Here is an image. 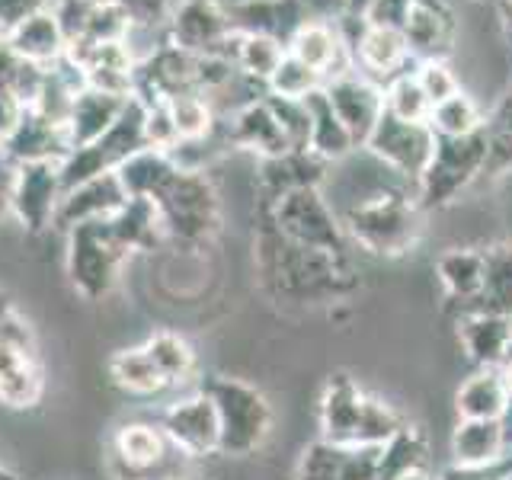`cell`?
I'll use <instances>...</instances> for the list:
<instances>
[{
	"label": "cell",
	"mask_w": 512,
	"mask_h": 480,
	"mask_svg": "<svg viewBox=\"0 0 512 480\" xmlns=\"http://www.w3.org/2000/svg\"><path fill=\"white\" fill-rule=\"evenodd\" d=\"M266 221L292 244L324 250L333 256H349V237L343 221L333 215L320 186L285 192L276 202H266Z\"/></svg>",
	"instance_id": "ba28073f"
},
{
	"label": "cell",
	"mask_w": 512,
	"mask_h": 480,
	"mask_svg": "<svg viewBox=\"0 0 512 480\" xmlns=\"http://www.w3.org/2000/svg\"><path fill=\"white\" fill-rule=\"evenodd\" d=\"M496 372H500V378H503V384H506V391H509V397H512V343L506 346V356H503L500 365H496Z\"/></svg>",
	"instance_id": "6f0895ef"
},
{
	"label": "cell",
	"mask_w": 512,
	"mask_h": 480,
	"mask_svg": "<svg viewBox=\"0 0 512 480\" xmlns=\"http://www.w3.org/2000/svg\"><path fill=\"white\" fill-rule=\"evenodd\" d=\"M0 151H4L16 167L39 164V160H55V164H61V160L71 154L68 128L45 119L42 112H36L32 106H26L16 128L7 135V141L0 144Z\"/></svg>",
	"instance_id": "44dd1931"
},
{
	"label": "cell",
	"mask_w": 512,
	"mask_h": 480,
	"mask_svg": "<svg viewBox=\"0 0 512 480\" xmlns=\"http://www.w3.org/2000/svg\"><path fill=\"white\" fill-rule=\"evenodd\" d=\"M173 458H186L151 423H125L112 436V468L119 480H180Z\"/></svg>",
	"instance_id": "8fae6325"
},
{
	"label": "cell",
	"mask_w": 512,
	"mask_h": 480,
	"mask_svg": "<svg viewBox=\"0 0 512 480\" xmlns=\"http://www.w3.org/2000/svg\"><path fill=\"white\" fill-rule=\"evenodd\" d=\"M484 167H487L484 128L464 138H436L429 164L420 180H416V196H413L416 205H420L423 212L445 208L448 202H455L477 176H484Z\"/></svg>",
	"instance_id": "52a82bcc"
},
{
	"label": "cell",
	"mask_w": 512,
	"mask_h": 480,
	"mask_svg": "<svg viewBox=\"0 0 512 480\" xmlns=\"http://www.w3.org/2000/svg\"><path fill=\"white\" fill-rule=\"evenodd\" d=\"M180 480H199V477H180Z\"/></svg>",
	"instance_id": "94428289"
},
{
	"label": "cell",
	"mask_w": 512,
	"mask_h": 480,
	"mask_svg": "<svg viewBox=\"0 0 512 480\" xmlns=\"http://www.w3.org/2000/svg\"><path fill=\"white\" fill-rule=\"evenodd\" d=\"M237 32L269 36L288 48L295 32L308 23V0H224Z\"/></svg>",
	"instance_id": "ffe728a7"
},
{
	"label": "cell",
	"mask_w": 512,
	"mask_h": 480,
	"mask_svg": "<svg viewBox=\"0 0 512 480\" xmlns=\"http://www.w3.org/2000/svg\"><path fill=\"white\" fill-rule=\"evenodd\" d=\"M381 445L343 448L317 439L301 452L295 480H378Z\"/></svg>",
	"instance_id": "e0dca14e"
},
{
	"label": "cell",
	"mask_w": 512,
	"mask_h": 480,
	"mask_svg": "<svg viewBox=\"0 0 512 480\" xmlns=\"http://www.w3.org/2000/svg\"><path fill=\"white\" fill-rule=\"evenodd\" d=\"M324 93H327L333 112L346 125L349 138L356 141V148H359V144H365L368 135H372L375 122L381 119V112H384V87L375 84V80H368L359 71H349L343 77L327 80Z\"/></svg>",
	"instance_id": "2e32d148"
},
{
	"label": "cell",
	"mask_w": 512,
	"mask_h": 480,
	"mask_svg": "<svg viewBox=\"0 0 512 480\" xmlns=\"http://www.w3.org/2000/svg\"><path fill=\"white\" fill-rule=\"evenodd\" d=\"M176 170L180 167H176V160L167 151L144 148V151L128 157L125 164L116 170V176H119V183H122L128 199H154Z\"/></svg>",
	"instance_id": "836d02e7"
},
{
	"label": "cell",
	"mask_w": 512,
	"mask_h": 480,
	"mask_svg": "<svg viewBox=\"0 0 512 480\" xmlns=\"http://www.w3.org/2000/svg\"><path fill=\"white\" fill-rule=\"evenodd\" d=\"M506 480H512V474H509V477H506Z\"/></svg>",
	"instance_id": "6125c7cd"
},
{
	"label": "cell",
	"mask_w": 512,
	"mask_h": 480,
	"mask_svg": "<svg viewBox=\"0 0 512 480\" xmlns=\"http://www.w3.org/2000/svg\"><path fill=\"white\" fill-rule=\"evenodd\" d=\"M256 272L266 292L288 304H324L356 288L349 256L292 244L269 221L256 234Z\"/></svg>",
	"instance_id": "6da1fadb"
},
{
	"label": "cell",
	"mask_w": 512,
	"mask_h": 480,
	"mask_svg": "<svg viewBox=\"0 0 512 480\" xmlns=\"http://www.w3.org/2000/svg\"><path fill=\"white\" fill-rule=\"evenodd\" d=\"M512 317V247L496 244L484 250V288L471 314Z\"/></svg>",
	"instance_id": "d590c367"
},
{
	"label": "cell",
	"mask_w": 512,
	"mask_h": 480,
	"mask_svg": "<svg viewBox=\"0 0 512 480\" xmlns=\"http://www.w3.org/2000/svg\"><path fill=\"white\" fill-rule=\"evenodd\" d=\"M128 260L125 244L112 231L109 218L84 221L68 231V253H64V269H68L71 288L87 301H103L119 285L122 266Z\"/></svg>",
	"instance_id": "8992f818"
},
{
	"label": "cell",
	"mask_w": 512,
	"mask_h": 480,
	"mask_svg": "<svg viewBox=\"0 0 512 480\" xmlns=\"http://www.w3.org/2000/svg\"><path fill=\"white\" fill-rule=\"evenodd\" d=\"M13 183H16V164L0 151V218L10 215V202H13Z\"/></svg>",
	"instance_id": "9f6ffc18"
},
{
	"label": "cell",
	"mask_w": 512,
	"mask_h": 480,
	"mask_svg": "<svg viewBox=\"0 0 512 480\" xmlns=\"http://www.w3.org/2000/svg\"><path fill=\"white\" fill-rule=\"evenodd\" d=\"M512 397L496 368H477L455 394L458 420H506Z\"/></svg>",
	"instance_id": "f546056e"
},
{
	"label": "cell",
	"mask_w": 512,
	"mask_h": 480,
	"mask_svg": "<svg viewBox=\"0 0 512 480\" xmlns=\"http://www.w3.org/2000/svg\"><path fill=\"white\" fill-rule=\"evenodd\" d=\"M109 224L128 253L154 250L157 244L167 240L164 224H160V215H157V205L151 199H128L119 212L109 218Z\"/></svg>",
	"instance_id": "e575fe53"
},
{
	"label": "cell",
	"mask_w": 512,
	"mask_h": 480,
	"mask_svg": "<svg viewBox=\"0 0 512 480\" xmlns=\"http://www.w3.org/2000/svg\"><path fill=\"white\" fill-rule=\"evenodd\" d=\"M384 109L404 122H429L432 103L426 100L423 87L416 84V74L404 71L384 84Z\"/></svg>",
	"instance_id": "7bdbcfd3"
},
{
	"label": "cell",
	"mask_w": 512,
	"mask_h": 480,
	"mask_svg": "<svg viewBox=\"0 0 512 480\" xmlns=\"http://www.w3.org/2000/svg\"><path fill=\"white\" fill-rule=\"evenodd\" d=\"M96 4H100V0H52V16H55L64 42H68V48L84 42Z\"/></svg>",
	"instance_id": "7dc6e473"
},
{
	"label": "cell",
	"mask_w": 512,
	"mask_h": 480,
	"mask_svg": "<svg viewBox=\"0 0 512 480\" xmlns=\"http://www.w3.org/2000/svg\"><path fill=\"white\" fill-rule=\"evenodd\" d=\"M128 32H132V20L125 16L122 7H116L112 0H100L93 10V20L87 26V36L80 45H103V42H128ZM74 45V48H80ZM71 52V48H68Z\"/></svg>",
	"instance_id": "bcb514c9"
},
{
	"label": "cell",
	"mask_w": 512,
	"mask_h": 480,
	"mask_svg": "<svg viewBox=\"0 0 512 480\" xmlns=\"http://www.w3.org/2000/svg\"><path fill=\"white\" fill-rule=\"evenodd\" d=\"M352 45V64L356 71L365 74L368 80H394L397 74H404L410 55V45L400 29H384V26H365L359 29L356 39H349Z\"/></svg>",
	"instance_id": "cb8c5ba5"
},
{
	"label": "cell",
	"mask_w": 512,
	"mask_h": 480,
	"mask_svg": "<svg viewBox=\"0 0 512 480\" xmlns=\"http://www.w3.org/2000/svg\"><path fill=\"white\" fill-rule=\"evenodd\" d=\"M512 474V455L490 464H448L436 480H506Z\"/></svg>",
	"instance_id": "f907efd6"
},
{
	"label": "cell",
	"mask_w": 512,
	"mask_h": 480,
	"mask_svg": "<svg viewBox=\"0 0 512 480\" xmlns=\"http://www.w3.org/2000/svg\"><path fill=\"white\" fill-rule=\"evenodd\" d=\"M23 103L16 100L13 93H7V90H0V144L7 141V135L16 128V122H20V116H23Z\"/></svg>",
	"instance_id": "11a10c76"
},
{
	"label": "cell",
	"mask_w": 512,
	"mask_h": 480,
	"mask_svg": "<svg viewBox=\"0 0 512 480\" xmlns=\"http://www.w3.org/2000/svg\"><path fill=\"white\" fill-rule=\"evenodd\" d=\"M327 160H320L311 151H288L282 157L260 160V189L266 202H276L285 192L320 186L327 176Z\"/></svg>",
	"instance_id": "f1b7e54d"
},
{
	"label": "cell",
	"mask_w": 512,
	"mask_h": 480,
	"mask_svg": "<svg viewBox=\"0 0 512 480\" xmlns=\"http://www.w3.org/2000/svg\"><path fill=\"white\" fill-rule=\"evenodd\" d=\"M132 96H112L103 90H93L84 87L74 96V106H71V116H68V141H71V151L77 148H87L100 135H106L116 119L122 116V109L128 106Z\"/></svg>",
	"instance_id": "484cf974"
},
{
	"label": "cell",
	"mask_w": 512,
	"mask_h": 480,
	"mask_svg": "<svg viewBox=\"0 0 512 480\" xmlns=\"http://www.w3.org/2000/svg\"><path fill=\"white\" fill-rule=\"evenodd\" d=\"M288 55L304 61L324 80L356 71V64H352L349 36L330 20H308L304 23L292 36V42H288Z\"/></svg>",
	"instance_id": "d6986e66"
},
{
	"label": "cell",
	"mask_w": 512,
	"mask_h": 480,
	"mask_svg": "<svg viewBox=\"0 0 512 480\" xmlns=\"http://www.w3.org/2000/svg\"><path fill=\"white\" fill-rule=\"evenodd\" d=\"M394 480H432L423 468H413V471H407V474H400V477H394Z\"/></svg>",
	"instance_id": "91938a15"
},
{
	"label": "cell",
	"mask_w": 512,
	"mask_h": 480,
	"mask_svg": "<svg viewBox=\"0 0 512 480\" xmlns=\"http://www.w3.org/2000/svg\"><path fill=\"white\" fill-rule=\"evenodd\" d=\"M436 276L445 301L455 304L461 314H471L484 288V250H445L436 260Z\"/></svg>",
	"instance_id": "83f0119b"
},
{
	"label": "cell",
	"mask_w": 512,
	"mask_h": 480,
	"mask_svg": "<svg viewBox=\"0 0 512 480\" xmlns=\"http://www.w3.org/2000/svg\"><path fill=\"white\" fill-rule=\"evenodd\" d=\"M423 208L404 192H378L356 202L343 215V231L356 244L384 260L410 253L423 237Z\"/></svg>",
	"instance_id": "3957f363"
},
{
	"label": "cell",
	"mask_w": 512,
	"mask_h": 480,
	"mask_svg": "<svg viewBox=\"0 0 512 480\" xmlns=\"http://www.w3.org/2000/svg\"><path fill=\"white\" fill-rule=\"evenodd\" d=\"M455 13L445 0H413L404 23L410 55L420 61H445L455 45Z\"/></svg>",
	"instance_id": "603a6c76"
},
{
	"label": "cell",
	"mask_w": 512,
	"mask_h": 480,
	"mask_svg": "<svg viewBox=\"0 0 512 480\" xmlns=\"http://www.w3.org/2000/svg\"><path fill=\"white\" fill-rule=\"evenodd\" d=\"M125 202H128V196H125V189H122L116 173L93 176V180L64 192V199L58 205V215H55V228L71 231L84 221L112 218Z\"/></svg>",
	"instance_id": "d4e9b609"
},
{
	"label": "cell",
	"mask_w": 512,
	"mask_h": 480,
	"mask_svg": "<svg viewBox=\"0 0 512 480\" xmlns=\"http://www.w3.org/2000/svg\"><path fill=\"white\" fill-rule=\"evenodd\" d=\"M320 439L343 445V448H362V445H384L404 429V416L391 404L372 397L356 378L343 372L330 375L320 394Z\"/></svg>",
	"instance_id": "7a4b0ae2"
},
{
	"label": "cell",
	"mask_w": 512,
	"mask_h": 480,
	"mask_svg": "<svg viewBox=\"0 0 512 480\" xmlns=\"http://www.w3.org/2000/svg\"><path fill=\"white\" fill-rule=\"evenodd\" d=\"M148 148V138H144V103L138 96L128 100L122 109V116L116 125L109 128L106 135H100L87 148H77L61 160V183L64 192L93 180V176L103 173H116L128 157Z\"/></svg>",
	"instance_id": "9c48e42d"
},
{
	"label": "cell",
	"mask_w": 512,
	"mask_h": 480,
	"mask_svg": "<svg viewBox=\"0 0 512 480\" xmlns=\"http://www.w3.org/2000/svg\"><path fill=\"white\" fill-rule=\"evenodd\" d=\"M458 343L468 362L477 368H496L512 343V317L500 314H461L458 317Z\"/></svg>",
	"instance_id": "4316f807"
},
{
	"label": "cell",
	"mask_w": 512,
	"mask_h": 480,
	"mask_svg": "<svg viewBox=\"0 0 512 480\" xmlns=\"http://www.w3.org/2000/svg\"><path fill=\"white\" fill-rule=\"evenodd\" d=\"M487 135V167L484 176H500L503 170L512 167V90L506 93V100L496 106L493 116L484 122Z\"/></svg>",
	"instance_id": "f6af8a7d"
},
{
	"label": "cell",
	"mask_w": 512,
	"mask_h": 480,
	"mask_svg": "<svg viewBox=\"0 0 512 480\" xmlns=\"http://www.w3.org/2000/svg\"><path fill=\"white\" fill-rule=\"evenodd\" d=\"M29 327V320L20 314V308H16V301L7 295V292H0V340L4 336H13V333H20Z\"/></svg>",
	"instance_id": "db71d44e"
},
{
	"label": "cell",
	"mask_w": 512,
	"mask_h": 480,
	"mask_svg": "<svg viewBox=\"0 0 512 480\" xmlns=\"http://www.w3.org/2000/svg\"><path fill=\"white\" fill-rule=\"evenodd\" d=\"M506 458L503 420H458L452 432V464H490Z\"/></svg>",
	"instance_id": "d6a6232c"
},
{
	"label": "cell",
	"mask_w": 512,
	"mask_h": 480,
	"mask_svg": "<svg viewBox=\"0 0 512 480\" xmlns=\"http://www.w3.org/2000/svg\"><path fill=\"white\" fill-rule=\"evenodd\" d=\"M410 7H413V0H372V7L362 16V23L384 26V29H404Z\"/></svg>",
	"instance_id": "816d5d0a"
},
{
	"label": "cell",
	"mask_w": 512,
	"mask_h": 480,
	"mask_svg": "<svg viewBox=\"0 0 512 480\" xmlns=\"http://www.w3.org/2000/svg\"><path fill=\"white\" fill-rule=\"evenodd\" d=\"M68 58L84 71L87 87L103 90L112 96L135 93V55L128 42H103V45H80L71 48Z\"/></svg>",
	"instance_id": "7402d4cb"
},
{
	"label": "cell",
	"mask_w": 512,
	"mask_h": 480,
	"mask_svg": "<svg viewBox=\"0 0 512 480\" xmlns=\"http://www.w3.org/2000/svg\"><path fill=\"white\" fill-rule=\"evenodd\" d=\"M167 106H170V116H173V125H176V135H180V144L199 141V138L215 132L218 112L202 93L173 96V100H167ZM180 144H176V148H180Z\"/></svg>",
	"instance_id": "60d3db41"
},
{
	"label": "cell",
	"mask_w": 512,
	"mask_h": 480,
	"mask_svg": "<svg viewBox=\"0 0 512 480\" xmlns=\"http://www.w3.org/2000/svg\"><path fill=\"white\" fill-rule=\"evenodd\" d=\"M304 106H308V119H311V135H308L311 154L333 164V160H343L352 148H356V141L349 138L346 125L333 112L324 87L314 90L311 96H304Z\"/></svg>",
	"instance_id": "1f68e13d"
},
{
	"label": "cell",
	"mask_w": 512,
	"mask_h": 480,
	"mask_svg": "<svg viewBox=\"0 0 512 480\" xmlns=\"http://www.w3.org/2000/svg\"><path fill=\"white\" fill-rule=\"evenodd\" d=\"M484 112L471 100L468 93L458 90L455 96H448L439 106H432L429 112V128L436 132V138H464L484 128Z\"/></svg>",
	"instance_id": "ab89813d"
},
{
	"label": "cell",
	"mask_w": 512,
	"mask_h": 480,
	"mask_svg": "<svg viewBox=\"0 0 512 480\" xmlns=\"http://www.w3.org/2000/svg\"><path fill=\"white\" fill-rule=\"evenodd\" d=\"M160 429H164L167 442L186 458H205V455H215L221 448L218 410L205 391L189 394L183 400H176V404H170L164 416H160Z\"/></svg>",
	"instance_id": "9a60e30c"
},
{
	"label": "cell",
	"mask_w": 512,
	"mask_h": 480,
	"mask_svg": "<svg viewBox=\"0 0 512 480\" xmlns=\"http://www.w3.org/2000/svg\"><path fill=\"white\" fill-rule=\"evenodd\" d=\"M144 352L151 356L160 378L167 381V388L186 384L196 375V349H192V343L180 333H173V330L151 333L148 340H144Z\"/></svg>",
	"instance_id": "8d00e7d4"
},
{
	"label": "cell",
	"mask_w": 512,
	"mask_h": 480,
	"mask_svg": "<svg viewBox=\"0 0 512 480\" xmlns=\"http://www.w3.org/2000/svg\"><path fill=\"white\" fill-rule=\"evenodd\" d=\"M157 205L164 237L176 247L199 250L221 228V202L202 170H176L167 186L151 199Z\"/></svg>",
	"instance_id": "277c9868"
},
{
	"label": "cell",
	"mask_w": 512,
	"mask_h": 480,
	"mask_svg": "<svg viewBox=\"0 0 512 480\" xmlns=\"http://www.w3.org/2000/svg\"><path fill=\"white\" fill-rule=\"evenodd\" d=\"M224 128H228V138H231V148H244L253 151L260 160H272V157H282L292 151L285 132H282V122L272 109L269 96H256L247 106H240L231 116H221Z\"/></svg>",
	"instance_id": "ac0fdd59"
},
{
	"label": "cell",
	"mask_w": 512,
	"mask_h": 480,
	"mask_svg": "<svg viewBox=\"0 0 512 480\" xmlns=\"http://www.w3.org/2000/svg\"><path fill=\"white\" fill-rule=\"evenodd\" d=\"M285 52H288V48L282 42H276V39L256 36V32H240L231 61L237 64V71L244 74L247 80H253V84H260L266 90V80L282 64Z\"/></svg>",
	"instance_id": "f35d334b"
},
{
	"label": "cell",
	"mask_w": 512,
	"mask_h": 480,
	"mask_svg": "<svg viewBox=\"0 0 512 480\" xmlns=\"http://www.w3.org/2000/svg\"><path fill=\"white\" fill-rule=\"evenodd\" d=\"M109 378L116 388H122L128 394H138V397H154L160 391H167V381L160 378V372L154 368L148 352H144V346L119 349L116 356L109 359Z\"/></svg>",
	"instance_id": "74e56055"
},
{
	"label": "cell",
	"mask_w": 512,
	"mask_h": 480,
	"mask_svg": "<svg viewBox=\"0 0 512 480\" xmlns=\"http://www.w3.org/2000/svg\"><path fill=\"white\" fill-rule=\"evenodd\" d=\"M61 199H64L61 164H55V160H39V164L16 167L10 215L20 221L29 234H42L48 228H55Z\"/></svg>",
	"instance_id": "4fadbf2b"
},
{
	"label": "cell",
	"mask_w": 512,
	"mask_h": 480,
	"mask_svg": "<svg viewBox=\"0 0 512 480\" xmlns=\"http://www.w3.org/2000/svg\"><path fill=\"white\" fill-rule=\"evenodd\" d=\"M48 7H52V0H0V36H7V32L45 13Z\"/></svg>",
	"instance_id": "f5cc1de1"
},
{
	"label": "cell",
	"mask_w": 512,
	"mask_h": 480,
	"mask_svg": "<svg viewBox=\"0 0 512 480\" xmlns=\"http://www.w3.org/2000/svg\"><path fill=\"white\" fill-rule=\"evenodd\" d=\"M218 410V426H221V455L228 458H247L256 455L266 445L269 432H272V407L260 388L228 378V375H215L208 378L202 388Z\"/></svg>",
	"instance_id": "5b68a950"
},
{
	"label": "cell",
	"mask_w": 512,
	"mask_h": 480,
	"mask_svg": "<svg viewBox=\"0 0 512 480\" xmlns=\"http://www.w3.org/2000/svg\"><path fill=\"white\" fill-rule=\"evenodd\" d=\"M324 84H327V80L320 77L314 68H308L304 61H298L295 55L285 52L282 64L266 80V93L269 96H282V100H304V96H311Z\"/></svg>",
	"instance_id": "ee69618b"
},
{
	"label": "cell",
	"mask_w": 512,
	"mask_h": 480,
	"mask_svg": "<svg viewBox=\"0 0 512 480\" xmlns=\"http://www.w3.org/2000/svg\"><path fill=\"white\" fill-rule=\"evenodd\" d=\"M426 461V439L416 426H404L391 442L381 445V468L378 480H394L413 468H423Z\"/></svg>",
	"instance_id": "b9f144b4"
},
{
	"label": "cell",
	"mask_w": 512,
	"mask_h": 480,
	"mask_svg": "<svg viewBox=\"0 0 512 480\" xmlns=\"http://www.w3.org/2000/svg\"><path fill=\"white\" fill-rule=\"evenodd\" d=\"M362 148L372 151L384 167L416 183L429 164L432 148H436V132L429 128V122H404L384 109Z\"/></svg>",
	"instance_id": "7c38bea8"
},
{
	"label": "cell",
	"mask_w": 512,
	"mask_h": 480,
	"mask_svg": "<svg viewBox=\"0 0 512 480\" xmlns=\"http://www.w3.org/2000/svg\"><path fill=\"white\" fill-rule=\"evenodd\" d=\"M413 74H416V84L423 87L426 100L432 106H439L442 100H448V96H455L461 90L458 77L448 71L445 61H420V68H416Z\"/></svg>",
	"instance_id": "c3c4849f"
},
{
	"label": "cell",
	"mask_w": 512,
	"mask_h": 480,
	"mask_svg": "<svg viewBox=\"0 0 512 480\" xmlns=\"http://www.w3.org/2000/svg\"><path fill=\"white\" fill-rule=\"evenodd\" d=\"M45 394V368L32 327L0 340V404L10 410H32Z\"/></svg>",
	"instance_id": "5bb4252c"
},
{
	"label": "cell",
	"mask_w": 512,
	"mask_h": 480,
	"mask_svg": "<svg viewBox=\"0 0 512 480\" xmlns=\"http://www.w3.org/2000/svg\"><path fill=\"white\" fill-rule=\"evenodd\" d=\"M368 7H372V0H343L346 16H349V20H359V23H362V16H365Z\"/></svg>",
	"instance_id": "680465c9"
},
{
	"label": "cell",
	"mask_w": 512,
	"mask_h": 480,
	"mask_svg": "<svg viewBox=\"0 0 512 480\" xmlns=\"http://www.w3.org/2000/svg\"><path fill=\"white\" fill-rule=\"evenodd\" d=\"M116 7L125 10V16L132 20V26H167L176 0H112Z\"/></svg>",
	"instance_id": "681fc988"
},
{
	"label": "cell",
	"mask_w": 512,
	"mask_h": 480,
	"mask_svg": "<svg viewBox=\"0 0 512 480\" xmlns=\"http://www.w3.org/2000/svg\"><path fill=\"white\" fill-rule=\"evenodd\" d=\"M237 36L224 0H176L167 23V42L199 58L231 61Z\"/></svg>",
	"instance_id": "30bf717a"
},
{
	"label": "cell",
	"mask_w": 512,
	"mask_h": 480,
	"mask_svg": "<svg viewBox=\"0 0 512 480\" xmlns=\"http://www.w3.org/2000/svg\"><path fill=\"white\" fill-rule=\"evenodd\" d=\"M4 39L10 42L16 55L29 64H36V68H52L55 61L68 55V42H64L61 29L55 23L52 7L39 16H32V20H26L23 26H16Z\"/></svg>",
	"instance_id": "4dcf8cb0"
}]
</instances>
